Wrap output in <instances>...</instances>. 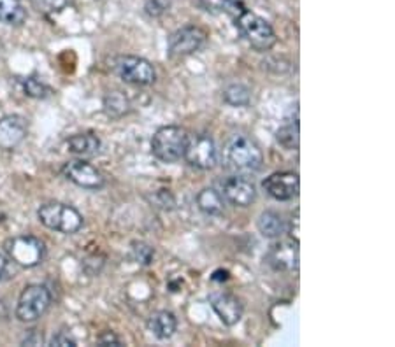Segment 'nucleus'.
<instances>
[{
  "label": "nucleus",
  "mask_w": 395,
  "mask_h": 347,
  "mask_svg": "<svg viewBox=\"0 0 395 347\" xmlns=\"http://www.w3.org/2000/svg\"><path fill=\"white\" fill-rule=\"evenodd\" d=\"M190 134L181 127L169 124V127L158 128L151 139V153L157 160L164 163H174L183 158L187 150Z\"/></svg>",
  "instance_id": "nucleus-1"
},
{
  "label": "nucleus",
  "mask_w": 395,
  "mask_h": 347,
  "mask_svg": "<svg viewBox=\"0 0 395 347\" xmlns=\"http://www.w3.org/2000/svg\"><path fill=\"white\" fill-rule=\"evenodd\" d=\"M37 218L46 228L65 235L77 234L84 225L81 212L74 209L72 205L62 204V202L42 204L37 211Z\"/></svg>",
  "instance_id": "nucleus-2"
},
{
  "label": "nucleus",
  "mask_w": 395,
  "mask_h": 347,
  "mask_svg": "<svg viewBox=\"0 0 395 347\" xmlns=\"http://www.w3.org/2000/svg\"><path fill=\"white\" fill-rule=\"evenodd\" d=\"M234 19L241 35L248 40L249 46L255 48L256 51H269L276 45L278 39H276L274 30L262 16L255 15L248 9H242Z\"/></svg>",
  "instance_id": "nucleus-3"
},
{
  "label": "nucleus",
  "mask_w": 395,
  "mask_h": 347,
  "mask_svg": "<svg viewBox=\"0 0 395 347\" xmlns=\"http://www.w3.org/2000/svg\"><path fill=\"white\" fill-rule=\"evenodd\" d=\"M52 291L44 284H29L16 303V318L22 323H33L52 307Z\"/></svg>",
  "instance_id": "nucleus-4"
},
{
  "label": "nucleus",
  "mask_w": 395,
  "mask_h": 347,
  "mask_svg": "<svg viewBox=\"0 0 395 347\" xmlns=\"http://www.w3.org/2000/svg\"><path fill=\"white\" fill-rule=\"evenodd\" d=\"M227 160L235 170L256 172L262 168L263 154L255 140L245 136H235L227 147Z\"/></svg>",
  "instance_id": "nucleus-5"
},
{
  "label": "nucleus",
  "mask_w": 395,
  "mask_h": 347,
  "mask_svg": "<svg viewBox=\"0 0 395 347\" xmlns=\"http://www.w3.org/2000/svg\"><path fill=\"white\" fill-rule=\"evenodd\" d=\"M9 258L23 268H33L44 259V242L33 235H18L6 244Z\"/></svg>",
  "instance_id": "nucleus-6"
},
{
  "label": "nucleus",
  "mask_w": 395,
  "mask_h": 347,
  "mask_svg": "<svg viewBox=\"0 0 395 347\" xmlns=\"http://www.w3.org/2000/svg\"><path fill=\"white\" fill-rule=\"evenodd\" d=\"M114 69L121 81H125L127 84H134V86H150L157 79L155 67L141 56H120L114 63Z\"/></svg>",
  "instance_id": "nucleus-7"
},
{
  "label": "nucleus",
  "mask_w": 395,
  "mask_h": 347,
  "mask_svg": "<svg viewBox=\"0 0 395 347\" xmlns=\"http://www.w3.org/2000/svg\"><path fill=\"white\" fill-rule=\"evenodd\" d=\"M206 39H208V33L197 25H187L183 29L176 30L169 37V56L171 58H183V56L194 55L204 46Z\"/></svg>",
  "instance_id": "nucleus-8"
},
{
  "label": "nucleus",
  "mask_w": 395,
  "mask_h": 347,
  "mask_svg": "<svg viewBox=\"0 0 395 347\" xmlns=\"http://www.w3.org/2000/svg\"><path fill=\"white\" fill-rule=\"evenodd\" d=\"M183 158L190 167L199 168V170H211L218 163V150H216L215 140L206 134L190 136Z\"/></svg>",
  "instance_id": "nucleus-9"
},
{
  "label": "nucleus",
  "mask_w": 395,
  "mask_h": 347,
  "mask_svg": "<svg viewBox=\"0 0 395 347\" xmlns=\"http://www.w3.org/2000/svg\"><path fill=\"white\" fill-rule=\"evenodd\" d=\"M62 174L65 179H69L76 186L84 188V190H102L104 184H106V177H104L102 172L84 160H70L63 163Z\"/></svg>",
  "instance_id": "nucleus-10"
},
{
  "label": "nucleus",
  "mask_w": 395,
  "mask_h": 347,
  "mask_svg": "<svg viewBox=\"0 0 395 347\" xmlns=\"http://www.w3.org/2000/svg\"><path fill=\"white\" fill-rule=\"evenodd\" d=\"M263 191L278 202H288L299 195L300 181L295 172H274L262 183Z\"/></svg>",
  "instance_id": "nucleus-11"
},
{
  "label": "nucleus",
  "mask_w": 395,
  "mask_h": 347,
  "mask_svg": "<svg viewBox=\"0 0 395 347\" xmlns=\"http://www.w3.org/2000/svg\"><path fill=\"white\" fill-rule=\"evenodd\" d=\"M268 264L276 272H295L299 268V242L279 241L269 248Z\"/></svg>",
  "instance_id": "nucleus-12"
},
{
  "label": "nucleus",
  "mask_w": 395,
  "mask_h": 347,
  "mask_svg": "<svg viewBox=\"0 0 395 347\" xmlns=\"http://www.w3.org/2000/svg\"><path fill=\"white\" fill-rule=\"evenodd\" d=\"M29 136V120L20 114H9L0 120V150L13 151Z\"/></svg>",
  "instance_id": "nucleus-13"
},
{
  "label": "nucleus",
  "mask_w": 395,
  "mask_h": 347,
  "mask_svg": "<svg viewBox=\"0 0 395 347\" xmlns=\"http://www.w3.org/2000/svg\"><path fill=\"white\" fill-rule=\"evenodd\" d=\"M209 305L212 307L219 321L227 326H234L242 318V302L235 295L224 291H216L209 295Z\"/></svg>",
  "instance_id": "nucleus-14"
},
{
  "label": "nucleus",
  "mask_w": 395,
  "mask_h": 347,
  "mask_svg": "<svg viewBox=\"0 0 395 347\" xmlns=\"http://www.w3.org/2000/svg\"><path fill=\"white\" fill-rule=\"evenodd\" d=\"M224 198L234 207H249L256 198V188L246 177H229L224 183Z\"/></svg>",
  "instance_id": "nucleus-15"
},
{
  "label": "nucleus",
  "mask_w": 395,
  "mask_h": 347,
  "mask_svg": "<svg viewBox=\"0 0 395 347\" xmlns=\"http://www.w3.org/2000/svg\"><path fill=\"white\" fill-rule=\"evenodd\" d=\"M148 330L158 340H167L178 330V319H176V316L171 311H157L148 319Z\"/></svg>",
  "instance_id": "nucleus-16"
},
{
  "label": "nucleus",
  "mask_w": 395,
  "mask_h": 347,
  "mask_svg": "<svg viewBox=\"0 0 395 347\" xmlns=\"http://www.w3.org/2000/svg\"><path fill=\"white\" fill-rule=\"evenodd\" d=\"M256 228L265 239H279L286 232V223L283 216L276 211H263L258 216Z\"/></svg>",
  "instance_id": "nucleus-17"
},
{
  "label": "nucleus",
  "mask_w": 395,
  "mask_h": 347,
  "mask_svg": "<svg viewBox=\"0 0 395 347\" xmlns=\"http://www.w3.org/2000/svg\"><path fill=\"white\" fill-rule=\"evenodd\" d=\"M67 147L77 156H95L100 151V139L95 134H76L67 139Z\"/></svg>",
  "instance_id": "nucleus-18"
},
{
  "label": "nucleus",
  "mask_w": 395,
  "mask_h": 347,
  "mask_svg": "<svg viewBox=\"0 0 395 347\" xmlns=\"http://www.w3.org/2000/svg\"><path fill=\"white\" fill-rule=\"evenodd\" d=\"M195 200H197V207L201 209L204 214L208 216L224 214V209H225L224 195L219 193V191H216L215 188H204V190H201Z\"/></svg>",
  "instance_id": "nucleus-19"
},
{
  "label": "nucleus",
  "mask_w": 395,
  "mask_h": 347,
  "mask_svg": "<svg viewBox=\"0 0 395 347\" xmlns=\"http://www.w3.org/2000/svg\"><path fill=\"white\" fill-rule=\"evenodd\" d=\"M26 22V9L20 0H0V23L22 26Z\"/></svg>",
  "instance_id": "nucleus-20"
},
{
  "label": "nucleus",
  "mask_w": 395,
  "mask_h": 347,
  "mask_svg": "<svg viewBox=\"0 0 395 347\" xmlns=\"http://www.w3.org/2000/svg\"><path fill=\"white\" fill-rule=\"evenodd\" d=\"M201 6L212 15L238 16L245 8V0H201Z\"/></svg>",
  "instance_id": "nucleus-21"
},
{
  "label": "nucleus",
  "mask_w": 395,
  "mask_h": 347,
  "mask_svg": "<svg viewBox=\"0 0 395 347\" xmlns=\"http://www.w3.org/2000/svg\"><path fill=\"white\" fill-rule=\"evenodd\" d=\"M128 111H130V102H128V99L125 97V93L109 92L104 97V113L109 118L118 120V118L125 116Z\"/></svg>",
  "instance_id": "nucleus-22"
},
{
  "label": "nucleus",
  "mask_w": 395,
  "mask_h": 347,
  "mask_svg": "<svg viewBox=\"0 0 395 347\" xmlns=\"http://www.w3.org/2000/svg\"><path fill=\"white\" fill-rule=\"evenodd\" d=\"M224 100L232 107H245L251 102V90L242 83H232L224 90Z\"/></svg>",
  "instance_id": "nucleus-23"
},
{
  "label": "nucleus",
  "mask_w": 395,
  "mask_h": 347,
  "mask_svg": "<svg viewBox=\"0 0 395 347\" xmlns=\"http://www.w3.org/2000/svg\"><path fill=\"white\" fill-rule=\"evenodd\" d=\"M276 140L279 143V146L285 147L288 151H297L299 150V121H293V123H286L279 128L276 132Z\"/></svg>",
  "instance_id": "nucleus-24"
},
{
  "label": "nucleus",
  "mask_w": 395,
  "mask_h": 347,
  "mask_svg": "<svg viewBox=\"0 0 395 347\" xmlns=\"http://www.w3.org/2000/svg\"><path fill=\"white\" fill-rule=\"evenodd\" d=\"M23 90H25V95H29L30 99H46L49 95V88L39 77H26L23 81Z\"/></svg>",
  "instance_id": "nucleus-25"
},
{
  "label": "nucleus",
  "mask_w": 395,
  "mask_h": 347,
  "mask_svg": "<svg viewBox=\"0 0 395 347\" xmlns=\"http://www.w3.org/2000/svg\"><path fill=\"white\" fill-rule=\"evenodd\" d=\"M32 4L39 13L46 16L59 15L69 6V0H32Z\"/></svg>",
  "instance_id": "nucleus-26"
},
{
  "label": "nucleus",
  "mask_w": 395,
  "mask_h": 347,
  "mask_svg": "<svg viewBox=\"0 0 395 347\" xmlns=\"http://www.w3.org/2000/svg\"><path fill=\"white\" fill-rule=\"evenodd\" d=\"M171 8V0H144V11L151 18L165 15Z\"/></svg>",
  "instance_id": "nucleus-27"
},
{
  "label": "nucleus",
  "mask_w": 395,
  "mask_h": 347,
  "mask_svg": "<svg viewBox=\"0 0 395 347\" xmlns=\"http://www.w3.org/2000/svg\"><path fill=\"white\" fill-rule=\"evenodd\" d=\"M134 256H136L137 264L150 265L155 258V249L144 242H136L134 244Z\"/></svg>",
  "instance_id": "nucleus-28"
},
{
  "label": "nucleus",
  "mask_w": 395,
  "mask_h": 347,
  "mask_svg": "<svg viewBox=\"0 0 395 347\" xmlns=\"http://www.w3.org/2000/svg\"><path fill=\"white\" fill-rule=\"evenodd\" d=\"M153 204H157L158 207H162V209H172L174 207V198H172V195L169 193V191H165V190H162L160 193H157L153 197Z\"/></svg>",
  "instance_id": "nucleus-29"
},
{
  "label": "nucleus",
  "mask_w": 395,
  "mask_h": 347,
  "mask_svg": "<svg viewBox=\"0 0 395 347\" xmlns=\"http://www.w3.org/2000/svg\"><path fill=\"white\" fill-rule=\"evenodd\" d=\"M49 346H59V347H76V342H74L72 339H70L67 333H63V332H60V333H56L55 337H53L52 340H49Z\"/></svg>",
  "instance_id": "nucleus-30"
},
{
  "label": "nucleus",
  "mask_w": 395,
  "mask_h": 347,
  "mask_svg": "<svg viewBox=\"0 0 395 347\" xmlns=\"http://www.w3.org/2000/svg\"><path fill=\"white\" fill-rule=\"evenodd\" d=\"M99 346H121V340L113 332H106L99 337Z\"/></svg>",
  "instance_id": "nucleus-31"
},
{
  "label": "nucleus",
  "mask_w": 395,
  "mask_h": 347,
  "mask_svg": "<svg viewBox=\"0 0 395 347\" xmlns=\"http://www.w3.org/2000/svg\"><path fill=\"white\" fill-rule=\"evenodd\" d=\"M290 237H292V241L299 242V211H295V216L290 223Z\"/></svg>",
  "instance_id": "nucleus-32"
},
{
  "label": "nucleus",
  "mask_w": 395,
  "mask_h": 347,
  "mask_svg": "<svg viewBox=\"0 0 395 347\" xmlns=\"http://www.w3.org/2000/svg\"><path fill=\"white\" fill-rule=\"evenodd\" d=\"M40 342H42V337L37 335L36 330H32L30 337H25V340H23V344H29V346H39Z\"/></svg>",
  "instance_id": "nucleus-33"
},
{
  "label": "nucleus",
  "mask_w": 395,
  "mask_h": 347,
  "mask_svg": "<svg viewBox=\"0 0 395 347\" xmlns=\"http://www.w3.org/2000/svg\"><path fill=\"white\" fill-rule=\"evenodd\" d=\"M6 272H8V259H6L4 256L0 255V281L4 279Z\"/></svg>",
  "instance_id": "nucleus-34"
}]
</instances>
